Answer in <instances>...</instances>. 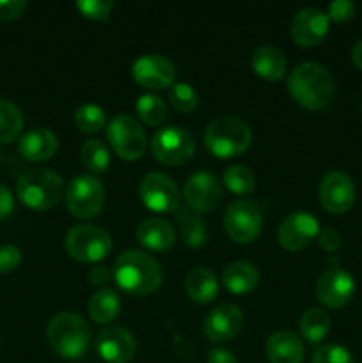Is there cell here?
Listing matches in <instances>:
<instances>
[{
  "instance_id": "obj_1",
  "label": "cell",
  "mask_w": 362,
  "mask_h": 363,
  "mask_svg": "<svg viewBox=\"0 0 362 363\" xmlns=\"http://www.w3.org/2000/svg\"><path fill=\"white\" fill-rule=\"evenodd\" d=\"M287 91L291 98L307 110L327 108L336 96V84L323 64L304 62L287 77Z\"/></svg>"
},
{
  "instance_id": "obj_2",
  "label": "cell",
  "mask_w": 362,
  "mask_h": 363,
  "mask_svg": "<svg viewBox=\"0 0 362 363\" xmlns=\"http://www.w3.org/2000/svg\"><path fill=\"white\" fill-rule=\"evenodd\" d=\"M112 277L124 293L133 296L155 293L163 280L158 261L142 250L123 252L114 262Z\"/></svg>"
},
{
  "instance_id": "obj_3",
  "label": "cell",
  "mask_w": 362,
  "mask_h": 363,
  "mask_svg": "<svg viewBox=\"0 0 362 363\" xmlns=\"http://www.w3.org/2000/svg\"><path fill=\"white\" fill-rule=\"evenodd\" d=\"M46 339L59 357L77 360L84 357L91 344V328L80 314L60 312L50 321Z\"/></svg>"
},
{
  "instance_id": "obj_4",
  "label": "cell",
  "mask_w": 362,
  "mask_h": 363,
  "mask_svg": "<svg viewBox=\"0 0 362 363\" xmlns=\"http://www.w3.org/2000/svg\"><path fill=\"white\" fill-rule=\"evenodd\" d=\"M204 142L208 151L216 158H234L248 149L252 142V131L248 124L238 117L224 116L208 124Z\"/></svg>"
},
{
  "instance_id": "obj_5",
  "label": "cell",
  "mask_w": 362,
  "mask_h": 363,
  "mask_svg": "<svg viewBox=\"0 0 362 363\" xmlns=\"http://www.w3.org/2000/svg\"><path fill=\"white\" fill-rule=\"evenodd\" d=\"M62 177L50 169L27 170L16 184L18 199L34 211H46L53 208L62 197Z\"/></svg>"
},
{
  "instance_id": "obj_6",
  "label": "cell",
  "mask_w": 362,
  "mask_h": 363,
  "mask_svg": "<svg viewBox=\"0 0 362 363\" xmlns=\"http://www.w3.org/2000/svg\"><path fill=\"white\" fill-rule=\"evenodd\" d=\"M66 250L71 259L84 264H94L103 261L112 250V238L103 227L75 225L66 236Z\"/></svg>"
},
{
  "instance_id": "obj_7",
  "label": "cell",
  "mask_w": 362,
  "mask_h": 363,
  "mask_svg": "<svg viewBox=\"0 0 362 363\" xmlns=\"http://www.w3.org/2000/svg\"><path fill=\"white\" fill-rule=\"evenodd\" d=\"M106 138L114 152L126 162L141 158L148 145V138L138 121L126 113H119L110 119L106 124Z\"/></svg>"
},
{
  "instance_id": "obj_8",
  "label": "cell",
  "mask_w": 362,
  "mask_h": 363,
  "mask_svg": "<svg viewBox=\"0 0 362 363\" xmlns=\"http://www.w3.org/2000/svg\"><path fill=\"white\" fill-rule=\"evenodd\" d=\"M263 227L261 206L251 199L236 201L224 215V229L233 241L247 245L259 236Z\"/></svg>"
},
{
  "instance_id": "obj_9",
  "label": "cell",
  "mask_w": 362,
  "mask_h": 363,
  "mask_svg": "<svg viewBox=\"0 0 362 363\" xmlns=\"http://www.w3.org/2000/svg\"><path fill=\"white\" fill-rule=\"evenodd\" d=\"M195 142L187 130L180 126L160 128L151 140V152L160 163L177 167L194 156Z\"/></svg>"
},
{
  "instance_id": "obj_10",
  "label": "cell",
  "mask_w": 362,
  "mask_h": 363,
  "mask_svg": "<svg viewBox=\"0 0 362 363\" xmlns=\"http://www.w3.org/2000/svg\"><path fill=\"white\" fill-rule=\"evenodd\" d=\"M105 190L102 181L94 176H78L67 184L66 206L70 213L77 218H94L103 208Z\"/></svg>"
},
{
  "instance_id": "obj_11",
  "label": "cell",
  "mask_w": 362,
  "mask_h": 363,
  "mask_svg": "<svg viewBox=\"0 0 362 363\" xmlns=\"http://www.w3.org/2000/svg\"><path fill=\"white\" fill-rule=\"evenodd\" d=\"M138 195L149 211L174 213L180 206V190L176 183L162 172L148 174L142 179Z\"/></svg>"
},
{
  "instance_id": "obj_12",
  "label": "cell",
  "mask_w": 362,
  "mask_h": 363,
  "mask_svg": "<svg viewBox=\"0 0 362 363\" xmlns=\"http://www.w3.org/2000/svg\"><path fill=\"white\" fill-rule=\"evenodd\" d=\"M319 236V222L307 211H295L280 222L277 229L279 245L286 250H302Z\"/></svg>"
},
{
  "instance_id": "obj_13",
  "label": "cell",
  "mask_w": 362,
  "mask_h": 363,
  "mask_svg": "<svg viewBox=\"0 0 362 363\" xmlns=\"http://www.w3.org/2000/svg\"><path fill=\"white\" fill-rule=\"evenodd\" d=\"M131 74L142 87L151 89V91H162V89L172 87L176 69L167 57L158 55V53H148L135 60Z\"/></svg>"
},
{
  "instance_id": "obj_14",
  "label": "cell",
  "mask_w": 362,
  "mask_h": 363,
  "mask_svg": "<svg viewBox=\"0 0 362 363\" xmlns=\"http://www.w3.org/2000/svg\"><path fill=\"white\" fill-rule=\"evenodd\" d=\"M355 293V280L341 266H330L316 282L318 300L329 308H341L351 300Z\"/></svg>"
},
{
  "instance_id": "obj_15",
  "label": "cell",
  "mask_w": 362,
  "mask_h": 363,
  "mask_svg": "<svg viewBox=\"0 0 362 363\" xmlns=\"http://www.w3.org/2000/svg\"><path fill=\"white\" fill-rule=\"evenodd\" d=\"M319 202L332 215H343L355 202V184L348 174L330 170L319 183Z\"/></svg>"
},
{
  "instance_id": "obj_16",
  "label": "cell",
  "mask_w": 362,
  "mask_h": 363,
  "mask_svg": "<svg viewBox=\"0 0 362 363\" xmlns=\"http://www.w3.org/2000/svg\"><path fill=\"white\" fill-rule=\"evenodd\" d=\"M183 197L192 211H212L220 204L222 186L213 174L201 170V172H195L194 176H190V179L187 181L183 188Z\"/></svg>"
},
{
  "instance_id": "obj_17",
  "label": "cell",
  "mask_w": 362,
  "mask_h": 363,
  "mask_svg": "<svg viewBox=\"0 0 362 363\" xmlns=\"http://www.w3.org/2000/svg\"><path fill=\"white\" fill-rule=\"evenodd\" d=\"M329 32V16L318 7H304L291 20V39L297 45L316 46L327 38Z\"/></svg>"
},
{
  "instance_id": "obj_18",
  "label": "cell",
  "mask_w": 362,
  "mask_h": 363,
  "mask_svg": "<svg viewBox=\"0 0 362 363\" xmlns=\"http://www.w3.org/2000/svg\"><path fill=\"white\" fill-rule=\"evenodd\" d=\"M96 351L109 363H128L137 353V340L128 330L109 326L96 339Z\"/></svg>"
},
{
  "instance_id": "obj_19",
  "label": "cell",
  "mask_w": 362,
  "mask_h": 363,
  "mask_svg": "<svg viewBox=\"0 0 362 363\" xmlns=\"http://www.w3.org/2000/svg\"><path fill=\"white\" fill-rule=\"evenodd\" d=\"M243 325V314L233 303H222L213 308L204 319V333L212 342H227L238 335Z\"/></svg>"
},
{
  "instance_id": "obj_20",
  "label": "cell",
  "mask_w": 362,
  "mask_h": 363,
  "mask_svg": "<svg viewBox=\"0 0 362 363\" xmlns=\"http://www.w3.org/2000/svg\"><path fill=\"white\" fill-rule=\"evenodd\" d=\"M57 147H59V142H57L55 133L43 126L28 130L18 144V151L28 162H46L55 155Z\"/></svg>"
},
{
  "instance_id": "obj_21",
  "label": "cell",
  "mask_w": 362,
  "mask_h": 363,
  "mask_svg": "<svg viewBox=\"0 0 362 363\" xmlns=\"http://www.w3.org/2000/svg\"><path fill=\"white\" fill-rule=\"evenodd\" d=\"M135 238L144 248L153 252H163L176 241V230L162 218H148L137 227Z\"/></svg>"
},
{
  "instance_id": "obj_22",
  "label": "cell",
  "mask_w": 362,
  "mask_h": 363,
  "mask_svg": "<svg viewBox=\"0 0 362 363\" xmlns=\"http://www.w3.org/2000/svg\"><path fill=\"white\" fill-rule=\"evenodd\" d=\"M266 354L272 363H302L304 344L297 333L290 330H279L266 342Z\"/></svg>"
},
{
  "instance_id": "obj_23",
  "label": "cell",
  "mask_w": 362,
  "mask_h": 363,
  "mask_svg": "<svg viewBox=\"0 0 362 363\" xmlns=\"http://www.w3.org/2000/svg\"><path fill=\"white\" fill-rule=\"evenodd\" d=\"M185 291L195 303H209L219 296V282L212 269L197 266L185 279Z\"/></svg>"
},
{
  "instance_id": "obj_24",
  "label": "cell",
  "mask_w": 362,
  "mask_h": 363,
  "mask_svg": "<svg viewBox=\"0 0 362 363\" xmlns=\"http://www.w3.org/2000/svg\"><path fill=\"white\" fill-rule=\"evenodd\" d=\"M252 69L258 77L266 82H279L286 73V59L284 53L275 46H259L252 53Z\"/></svg>"
},
{
  "instance_id": "obj_25",
  "label": "cell",
  "mask_w": 362,
  "mask_h": 363,
  "mask_svg": "<svg viewBox=\"0 0 362 363\" xmlns=\"http://www.w3.org/2000/svg\"><path fill=\"white\" fill-rule=\"evenodd\" d=\"M259 282V273L256 266L248 262L238 261L231 262L222 273V284L229 293L233 294H247L256 289Z\"/></svg>"
},
{
  "instance_id": "obj_26",
  "label": "cell",
  "mask_w": 362,
  "mask_h": 363,
  "mask_svg": "<svg viewBox=\"0 0 362 363\" xmlns=\"http://www.w3.org/2000/svg\"><path fill=\"white\" fill-rule=\"evenodd\" d=\"M121 312V298L114 289H99L89 301V314L98 325H110Z\"/></svg>"
},
{
  "instance_id": "obj_27",
  "label": "cell",
  "mask_w": 362,
  "mask_h": 363,
  "mask_svg": "<svg viewBox=\"0 0 362 363\" xmlns=\"http://www.w3.org/2000/svg\"><path fill=\"white\" fill-rule=\"evenodd\" d=\"M176 222L181 225V234H183L185 245L190 248H199L204 245L206 241V227L201 216L195 211H192L188 206H177L176 211Z\"/></svg>"
},
{
  "instance_id": "obj_28",
  "label": "cell",
  "mask_w": 362,
  "mask_h": 363,
  "mask_svg": "<svg viewBox=\"0 0 362 363\" xmlns=\"http://www.w3.org/2000/svg\"><path fill=\"white\" fill-rule=\"evenodd\" d=\"M300 332L307 342H322L330 332V318L322 308H309L300 319Z\"/></svg>"
},
{
  "instance_id": "obj_29",
  "label": "cell",
  "mask_w": 362,
  "mask_h": 363,
  "mask_svg": "<svg viewBox=\"0 0 362 363\" xmlns=\"http://www.w3.org/2000/svg\"><path fill=\"white\" fill-rule=\"evenodd\" d=\"M23 128V113L9 99L0 98V144H9Z\"/></svg>"
},
{
  "instance_id": "obj_30",
  "label": "cell",
  "mask_w": 362,
  "mask_h": 363,
  "mask_svg": "<svg viewBox=\"0 0 362 363\" xmlns=\"http://www.w3.org/2000/svg\"><path fill=\"white\" fill-rule=\"evenodd\" d=\"M80 162L87 170L94 174H102L109 169L110 165V152L109 147L102 140L89 138L84 142L80 149Z\"/></svg>"
},
{
  "instance_id": "obj_31",
  "label": "cell",
  "mask_w": 362,
  "mask_h": 363,
  "mask_svg": "<svg viewBox=\"0 0 362 363\" xmlns=\"http://www.w3.org/2000/svg\"><path fill=\"white\" fill-rule=\"evenodd\" d=\"M135 110H137L138 119L148 126H160L167 117L165 101L153 92L138 96Z\"/></svg>"
},
{
  "instance_id": "obj_32",
  "label": "cell",
  "mask_w": 362,
  "mask_h": 363,
  "mask_svg": "<svg viewBox=\"0 0 362 363\" xmlns=\"http://www.w3.org/2000/svg\"><path fill=\"white\" fill-rule=\"evenodd\" d=\"M224 184L229 191L236 195H248L256 188V177L251 169L245 165H231L224 172Z\"/></svg>"
},
{
  "instance_id": "obj_33",
  "label": "cell",
  "mask_w": 362,
  "mask_h": 363,
  "mask_svg": "<svg viewBox=\"0 0 362 363\" xmlns=\"http://www.w3.org/2000/svg\"><path fill=\"white\" fill-rule=\"evenodd\" d=\"M75 124L84 133H96L106 124L105 110L98 105H82L75 112Z\"/></svg>"
},
{
  "instance_id": "obj_34",
  "label": "cell",
  "mask_w": 362,
  "mask_h": 363,
  "mask_svg": "<svg viewBox=\"0 0 362 363\" xmlns=\"http://www.w3.org/2000/svg\"><path fill=\"white\" fill-rule=\"evenodd\" d=\"M169 101L177 112L190 113L192 110L197 108L199 96L190 84H187V82H177V84H174L169 89Z\"/></svg>"
},
{
  "instance_id": "obj_35",
  "label": "cell",
  "mask_w": 362,
  "mask_h": 363,
  "mask_svg": "<svg viewBox=\"0 0 362 363\" xmlns=\"http://www.w3.org/2000/svg\"><path fill=\"white\" fill-rule=\"evenodd\" d=\"M312 363H355V360L346 347L327 344L312 353Z\"/></svg>"
},
{
  "instance_id": "obj_36",
  "label": "cell",
  "mask_w": 362,
  "mask_h": 363,
  "mask_svg": "<svg viewBox=\"0 0 362 363\" xmlns=\"http://www.w3.org/2000/svg\"><path fill=\"white\" fill-rule=\"evenodd\" d=\"M114 4L110 0H78L77 9L89 20L105 21L110 18Z\"/></svg>"
},
{
  "instance_id": "obj_37",
  "label": "cell",
  "mask_w": 362,
  "mask_h": 363,
  "mask_svg": "<svg viewBox=\"0 0 362 363\" xmlns=\"http://www.w3.org/2000/svg\"><path fill=\"white\" fill-rule=\"evenodd\" d=\"M355 11H357V7L350 0H334L329 6L327 16H329V20L337 21V23H344V21L351 20L355 16Z\"/></svg>"
},
{
  "instance_id": "obj_38",
  "label": "cell",
  "mask_w": 362,
  "mask_h": 363,
  "mask_svg": "<svg viewBox=\"0 0 362 363\" xmlns=\"http://www.w3.org/2000/svg\"><path fill=\"white\" fill-rule=\"evenodd\" d=\"M21 252L14 245L0 247V273H11L20 266Z\"/></svg>"
},
{
  "instance_id": "obj_39",
  "label": "cell",
  "mask_w": 362,
  "mask_h": 363,
  "mask_svg": "<svg viewBox=\"0 0 362 363\" xmlns=\"http://www.w3.org/2000/svg\"><path fill=\"white\" fill-rule=\"evenodd\" d=\"M25 9H27L25 0H0V20H16L23 14Z\"/></svg>"
},
{
  "instance_id": "obj_40",
  "label": "cell",
  "mask_w": 362,
  "mask_h": 363,
  "mask_svg": "<svg viewBox=\"0 0 362 363\" xmlns=\"http://www.w3.org/2000/svg\"><path fill=\"white\" fill-rule=\"evenodd\" d=\"M318 243L323 250L334 252L341 247V234L334 229H323L319 230Z\"/></svg>"
},
{
  "instance_id": "obj_41",
  "label": "cell",
  "mask_w": 362,
  "mask_h": 363,
  "mask_svg": "<svg viewBox=\"0 0 362 363\" xmlns=\"http://www.w3.org/2000/svg\"><path fill=\"white\" fill-rule=\"evenodd\" d=\"M14 209V199L13 194L7 190V186L0 184V220L7 218Z\"/></svg>"
},
{
  "instance_id": "obj_42",
  "label": "cell",
  "mask_w": 362,
  "mask_h": 363,
  "mask_svg": "<svg viewBox=\"0 0 362 363\" xmlns=\"http://www.w3.org/2000/svg\"><path fill=\"white\" fill-rule=\"evenodd\" d=\"M208 363H238L236 357L229 350L224 347H213L208 353Z\"/></svg>"
},
{
  "instance_id": "obj_43",
  "label": "cell",
  "mask_w": 362,
  "mask_h": 363,
  "mask_svg": "<svg viewBox=\"0 0 362 363\" xmlns=\"http://www.w3.org/2000/svg\"><path fill=\"white\" fill-rule=\"evenodd\" d=\"M110 279H112V272H109V268H105V266H94V268L89 269V282L94 284V286H103Z\"/></svg>"
},
{
  "instance_id": "obj_44",
  "label": "cell",
  "mask_w": 362,
  "mask_h": 363,
  "mask_svg": "<svg viewBox=\"0 0 362 363\" xmlns=\"http://www.w3.org/2000/svg\"><path fill=\"white\" fill-rule=\"evenodd\" d=\"M351 59H353L355 66H357L358 69H362V39L353 46V50H351Z\"/></svg>"
}]
</instances>
